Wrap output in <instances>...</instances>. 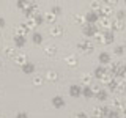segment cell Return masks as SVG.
<instances>
[{"mask_svg":"<svg viewBox=\"0 0 126 118\" xmlns=\"http://www.w3.org/2000/svg\"><path fill=\"white\" fill-rule=\"evenodd\" d=\"M113 38H115V35H113V31H98L96 35H94V39H96L99 44H110V43H113Z\"/></svg>","mask_w":126,"mask_h":118,"instance_id":"obj_1","label":"cell"},{"mask_svg":"<svg viewBox=\"0 0 126 118\" xmlns=\"http://www.w3.org/2000/svg\"><path fill=\"white\" fill-rule=\"evenodd\" d=\"M117 2H112V0H109V2H102V8L99 10V16H106V17H110V14L113 13V6H115Z\"/></svg>","mask_w":126,"mask_h":118,"instance_id":"obj_2","label":"cell"},{"mask_svg":"<svg viewBox=\"0 0 126 118\" xmlns=\"http://www.w3.org/2000/svg\"><path fill=\"white\" fill-rule=\"evenodd\" d=\"M96 25L101 31H110L112 30V19L106 17V16H99V21H98Z\"/></svg>","mask_w":126,"mask_h":118,"instance_id":"obj_3","label":"cell"},{"mask_svg":"<svg viewBox=\"0 0 126 118\" xmlns=\"http://www.w3.org/2000/svg\"><path fill=\"white\" fill-rule=\"evenodd\" d=\"M82 31H84L85 38H94V35L99 31V29H98V25H94V24H85L84 27H82Z\"/></svg>","mask_w":126,"mask_h":118,"instance_id":"obj_4","label":"cell"},{"mask_svg":"<svg viewBox=\"0 0 126 118\" xmlns=\"http://www.w3.org/2000/svg\"><path fill=\"white\" fill-rule=\"evenodd\" d=\"M77 47H79V50H80V52H85V54L93 52V43L90 41L88 38H85V39H82V41H79V43H77Z\"/></svg>","mask_w":126,"mask_h":118,"instance_id":"obj_5","label":"cell"},{"mask_svg":"<svg viewBox=\"0 0 126 118\" xmlns=\"http://www.w3.org/2000/svg\"><path fill=\"white\" fill-rule=\"evenodd\" d=\"M63 31H65V29H63V25H60V24H54V25L49 27V35L54 38H58L63 35Z\"/></svg>","mask_w":126,"mask_h":118,"instance_id":"obj_6","label":"cell"},{"mask_svg":"<svg viewBox=\"0 0 126 118\" xmlns=\"http://www.w3.org/2000/svg\"><path fill=\"white\" fill-rule=\"evenodd\" d=\"M17 47L16 46H5L3 47V55H5V57H8V58H16V55H17Z\"/></svg>","mask_w":126,"mask_h":118,"instance_id":"obj_7","label":"cell"},{"mask_svg":"<svg viewBox=\"0 0 126 118\" xmlns=\"http://www.w3.org/2000/svg\"><path fill=\"white\" fill-rule=\"evenodd\" d=\"M29 31L30 30L24 25V22L22 24H17V25L14 27V35H19V36H27V35H29Z\"/></svg>","mask_w":126,"mask_h":118,"instance_id":"obj_8","label":"cell"},{"mask_svg":"<svg viewBox=\"0 0 126 118\" xmlns=\"http://www.w3.org/2000/svg\"><path fill=\"white\" fill-rule=\"evenodd\" d=\"M85 19H87V24H94V25H96L98 21H99V14L94 13V11H88V13L85 14Z\"/></svg>","mask_w":126,"mask_h":118,"instance_id":"obj_9","label":"cell"},{"mask_svg":"<svg viewBox=\"0 0 126 118\" xmlns=\"http://www.w3.org/2000/svg\"><path fill=\"white\" fill-rule=\"evenodd\" d=\"M44 79H46L47 82H50V84H54V82L58 80V73H57V71H54V69H49V71H46Z\"/></svg>","mask_w":126,"mask_h":118,"instance_id":"obj_10","label":"cell"},{"mask_svg":"<svg viewBox=\"0 0 126 118\" xmlns=\"http://www.w3.org/2000/svg\"><path fill=\"white\" fill-rule=\"evenodd\" d=\"M123 29H125V21L113 17L112 19V31H121Z\"/></svg>","mask_w":126,"mask_h":118,"instance_id":"obj_11","label":"cell"},{"mask_svg":"<svg viewBox=\"0 0 126 118\" xmlns=\"http://www.w3.org/2000/svg\"><path fill=\"white\" fill-rule=\"evenodd\" d=\"M44 14V22H49L50 25H54V24H57V14H54L52 11H46V13H43Z\"/></svg>","mask_w":126,"mask_h":118,"instance_id":"obj_12","label":"cell"},{"mask_svg":"<svg viewBox=\"0 0 126 118\" xmlns=\"http://www.w3.org/2000/svg\"><path fill=\"white\" fill-rule=\"evenodd\" d=\"M43 50H44V54L47 55V57H54L55 52H57V47H55L54 44H50V43H47V44H44Z\"/></svg>","mask_w":126,"mask_h":118,"instance_id":"obj_13","label":"cell"},{"mask_svg":"<svg viewBox=\"0 0 126 118\" xmlns=\"http://www.w3.org/2000/svg\"><path fill=\"white\" fill-rule=\"evenodd\" d=\"M14 63L22 68L24 65H27V63H29V60H27V55L25 54H17V55H16V58H14Z\"/></svg>","mask_w":126,"mask_h":118,"instance_id":"obj_14","label":"cell"},{"mask_svg":"<svg viewBox=\"0 0 126 118\" xmlns=\"http://www.w3.org/2000/svg\"><path fill=\"white\" fill-rule=\"evenodd\" d=\"M25 43H27V38H25V36H19V35H14V36H13V44H14L16 47L25 46Z\"/></svg>","mask_w":126,"mask_h":118,"instance_id":"obj_15","label":"cell"},{"mask_svg":"<svg viewBox=\"0 0 126 118\" xmlns=\"http://www.w3.org/2000/svg\"><path fill=\"white\" fill-rule=\"evenodd\" d=\"M24 25L27 27L30 31H33L35 29H36V21H35V17H25V21H24Z\"/></svg>","mask_w":126,"mask_h":118,"instance_id":"obj_16","label":"cell"},{"mask_svg":"<svg viewBox=\"0 0 126 118\" xmlns=\"http://www.w3.org/2000/svg\"><path fill=\"white\" fill-rule=\"evenodd\" d=\"M69 94L73 98H79L82 94V87L80 85H71L69 87Z\"/></svg>","mask_w":126,"mask_h":118,"instance_id":"obj_17","label":"cell"},{"mask_svg":"<svg viewBox=\"0 0 126 118\" xmlns=\"http://www.w3.org/2000/svg\"><path fill=\"white\" fill-rule=\"evenodd\" d=\"M112 80H113V74H110L109 71L104 74L101 79H99V82H101V85H110L112 84Z\"/></svg>","mask_w":126,"mask_h":118,"instance_id":"obj_18","label":"cell"},{"mask_svg":"<svg viewBox=\"0 0 126 118\" xmlns=\"http://www.w3.org/2000/svg\"><path fill=\"white\" fill-rule=\"evenodd\" d=\"M90 10L94 11V13H99V10L102 8V2H99V0H92V2L88 3Z\"/></svg>","mask_w":126,"mask_h":118,"instance_id":"obj_19","label":"cell"},{"mask_svg":"<svg viewBox=\"0 0 126 118\" xmlns=\"http://www.w3.org/2000/svg\"><path fill=\"white\" fill-rule=\"evenodd\" d=\"M65 63L69 66V68H76L79 61H77L76 55H68V57H65Z\"/></svg>","mask_w":126,"mask_h":118,"instance_id":"obj_20","label":"cell"},{"mask_svg":"<svg viewBox=\"0 0 126 118\" xmlns=\"http://www.w3.org/2000/svg\"><path fill=\"white\" fill-rule=\"evenodd\" d=\"M52 105H54L55 109L65 107V99H63L62 96H55V98H52Z\"/></svg>","mask_w":126,"mask_h":118,"instance_id":"obj_21","label":"cell"},{"mask_svg":"<svg viewBox=\"0 0 126 118\" xmlns=\"http://www.w3.org/2000/svg\"><path fill=\"white\" fill-rule=\"evenodd\" d=\"M106 73H107V68H104L102 65H99V66H98L96 69L93 71V77H96V79H101V77L104 76Z\"/></svg>","mask_w":126,"mask_h":118,"instance_id":"obj_22","label":"cell"},{"mask_svg":"<svg viewBox=\"0 0 126 118\" xmlns=\"http://www.w3.org/2000/svg\"><path fill=\"white\" fill-rule=\"evenodd\" d=\"M123 107H125V104H123V99H121V98H112V109L121 110Z\"/></svg>","mask_w":126,"mask_h":118,"instance_id":"obj_23","label":"cell"},{"mask_svg":"<svg viewBox=\"0 0 126 118\" xmlns=\"http://www.w3.org/2000/svg\"><path fill=\"white\" fill-rule=\"evenodd\" d=\"M73 19H74V22L79 24V25H82L84 27L85 24H87V19H85V14H80V13H76L73 16Z\"/></svg>","mask_w":126,"mask_h":118,"instance_id":"obj_24","label":"cell"},{"mask_svg":"<svg viewBox=\"0 0 126 118\" xmlns=\"http://www.w3.org/2000/svg\"><path fill=\"white\" fill-rule=\"evenodd\" d=\"M92 80H93V76H92V74H88V73H85V74H82V76H80V82L85 87L92 85Z\"/></svg>","mask_w":126,"mask_h":118,"instance_id":"obj_25","label":"cell"},{"mask_svg":"<svg viewBox=\"0 0 126 118\" xmlns=\"http://www.w3.org/2000/svg\"><path fill=\"white\" fill-rule=\"evenodd\" d=\"M44 80H46V79L43 76H39V74H35V76L32 77V84H33L35 87H41L43 84H44Z\"/></svg>","mask_w":126,"mask_h":118,"instance_id":"obj_26","label":"cell"},{"mask_svg":"<svg viewBox=\"0 0 126 118\" xmlns=\"http://www.w3.org/2000/svg\"><path fill=\"white\" fill-rule=\"evenodd\" d=\"M98 58H99L101 65H107V63H110V54L109 52H101Z\"/></svg>","mask_w":126,"mask_h":118,"instance_id":"obj_27","label":"cell"},{"mask_svg":"<svg viewBox=\"0 0 126 118\" xmlns=\"http://www.w3.org/2000/svg\"><path fill=\"white\" fill-rule=\"evenodd\" d=\"M92 115L94 117V118H104L106 115H104V112H102V107H93L92 109Z\"/></svg>","mask_w":126,"mask_h":118,"instance_id":"obj_28","label":"cell"},{"mask_svg":"<svg viewBox=\"0 0 126 118\" xmlns=\"http://www.w3.org/2000/svg\"><path fill=\"white\" fill-rule=\"evenodd\" d=\"M82 96L87 98V99H88V98H93L94 93H93L92 87H84V88H82Z\"/></svg>","mask_w":126,"mask_h":118,"instance_id":"obj_29","label":"cell"},{"mask_svg":"<svg viewBox=\"0 0 126 118\" xmlns=\"http://www.w3.org/2000/svg\"><path fill=\"white\" fill-rule=\"evenodd\" d=\"M22 73H25V74H32V73H35V65L29 61L27 65H24V66H22Z\"/></svg>","mask_w":126,"mask_h":118,"instance_id":"obj_30","label":"cell"},{"mask_svg":"<svg viewBox=\"0 0 126 118\" xmlns=\"http://www.w3.org/2000/svg\"><path fill=\"white\" fill-rule=\"evenodd\" d=\"M32 39H33L35 44H41V43H43V35H41V33H38V31H35L33 36H32Z\"/></svg>","mask_w":126,"mask_h":118,"instance_id":"obj_31","label":"cell"},{"mask_svg":"<svg viewBox=\"0 0 126 118\" xmlns=\"http://www.w3.org/2000/svg\"><path fill=\"white\" fill-rule=\"evenodd\" d=\"M96 98H98L99 101H106V99H107V90H104V88H102L101 91L96 94Z\"/></svg>","mask_w":126,"mask_h":118,"instance_id":"obj_32","label":"cell"},{"mask_svg":"<svg viewBox=\"0 0 126 118\" xmlns=\"http://www.w3.org/2000/svg\"><path fill=\"white\" fill-rule=\"evenodd\" d=\"M107 118H121L120 117V110H115V109H110V112H109V115Z\"/></svg>","mask_w":126,"mask_h":118,"instance_id":"obj_33","label":"cell"},{"mask_svg":"<svg viewBox=\"0 0 126 118\" xmlns=\"http://www.w3.org/2000/svg\"><path fill=\"white\" fill-rule=\"evenodd\" d=\"M113 52H115L117 55H123V54H126V49H125V46H115Z\"/></svg>","mask_w":126,"mask_h":118,"instance_id":"obj_34","label":"cell"},{"mask_svg":"<svg viewBox=\"0 0 126 118\" xmlns=\"http://www.w3.org/2000/svg\"><path fill=\"white\" fill-rule=\"evenodd\" d=\"M115 17H117V19H121V21H125V19H126V11L118 10L117 13H115Z\"/></svg>","mask_w":126,"mask_h":118,"instance_id":"obj_35","label":"cell"},{"mask_svg":"<svg viewBox=\"0 0 126 118\" xmlns=\"http://www.w3.org/2000/svg\"><path fill=\"white\" fill-rule=\"evenodd\" d=\"M90 87H92V90H93L94 96H96V94H98V93H99L101 90H102V87H101V85H90Z\"/></svg>","mask_w":126,"mask_h":118,"instance_id":"obj_36","label":"cell"},{"mask_svg":"<svg viewBox=\"0 0 126 118\" xmlns=\"http://www.w3.org/2000/svg\"><path fill=\"white\" fill-rule=\"evenodd\" d=\"M50 11H52L54 14H60V13H62V8L58 6V5H54L52 8H50Z\"/></svg>","mask_w":126,"mask_h":118,"instance_id":"obj_37","label":"cell"},{"mask_svg":"<svg viewBox=\"0 0 126 118\" xmlns=\"http://www.w3.org/2000/svg\"><path fill=\"white\" fill-rule=\"evenodd\" d=\"M117 87H118V84L115 82V79L112 80V84L109 85V90H112V91H117Z\"/></svg>","mask_w":126,"mask_h":118,"instance_id":"obj_38","label":"cell"},{"mask_svg":"<svg viewBox=\"0 0 126 118\" xmlns=\"http://www.w3.org/2000/svg\"><path fill=\"white\" fill-rule=\"evenodd\" d=\"M16 118H29V113L27 112H17L16 113Z\"/></svg>","mask_w":126,"mask_h":118,"instance_id":"obj_39","label":"cell"},{"mask_svg":"<svg viewBox=\"0 0 126 118\" xmlns=\"http://www.w3.org/2000/svg\"><path fill=\"white\" fill-rule=\"evenodd\" d=\"M76 117H77V118H88V115H87L85 112H77Z\"/></svg>","mask_w":126,"mask_h":118,"instance_id":"obj_40","label":"cell"},{"mask_svg":"<svg viewBox=\"0 0 126 118\" xmlns=\"http://www.w3.org/2000/svg\"><path fill=\"white\" fill-rule=\"evenodd\" d=\"M120 113H121V115H123V118H126V105H125V107L120 110Z\"/></svg>","mask_w":126,"mask_h":118,"instance_id":"obj_41","label":"cell"},{"mask_svg":"<svg viewBox=\"0 0 126 118\" xmlns=\"http://www.w3.org/2000/svg\"><path fill=\"white\" fill-rule=\"evenodd\" d=\"M0 27H2V29L5 27V19H3V17H0Z\"/></svg>","mask_w":126,"mask_h":118,"instance_id":"obj_42","label":"cell"},{"mask_svg":"<svg viewBox=\"0 0 126 118\" xmlns=\"http://www.w3.org/2000/svg\"><path fill=\"white\" fill-rule=\"evenodd\" d=\"M123 46L126 47V36H125V39H123Z\"/></svg>","mask_w":126,"mask_h":118,"instance_id":"obj_43","label":"cell"},{"mask_svg":"<svg viewBox=\"0 0 126 118\" xmlns=\"http://www.w3.org/2000/svg\"><path fill=\"white\" fill-rule=\"evenodd\" d=\"M2 118H6V117H5V115H2Z\"/></svg>","mask_w":126,"mask_h":118,"instance_id":"obj_44","label":"cell"},{"mask_svg":"<svg viewBox=\"0 0 126 118\" xmlns=\"http://www.w3.org/2000/svg\"><path fill=\"white\" fill-rule=\"evenodd\" d=\"M125 82H126V74H125Z\"/></svg>","mask_w":126,"mask_h":118,"instance_id":"obj_45","label":"cell"},{"mask_svg":"<svg viewBox=\"0 0 126 118\" xmlns=\"http://www.w3.org/2000/svg\"><path fill=\"white\" fill-rule=\"evenodd\" d=\"M73 118H77V117H76V115H74V117H73Z\"/></svg>","mask_w":126,"mask_h":118,"instance_id":"obj_46","label":"cell"},{"mask_svg":"<svg viewBox=\"0 0 126 118\" xmlns=\"http://www.w3.org/2000/svg\"><path fill=\"white\" fill-rule=\"evenodd\" d=\"M125 5H126V2H125Z\"/></svg>","mask_w":126,"mask_h":118,"instance_id":"obj_47","label":"cell"},{"mask_svg":"<svg viewBox=\"0 0 126 118\" xmlns=\"http://www.w3.org/2000/svg\"><path fill=\"white\" fill-rule=\"evenodd\" d=\"M125 93H126V91H125Z\"/></svg>","mask_w":126,"mask_h":118,"instance_id":"obj_48","label":"cell"}]
</instances>
